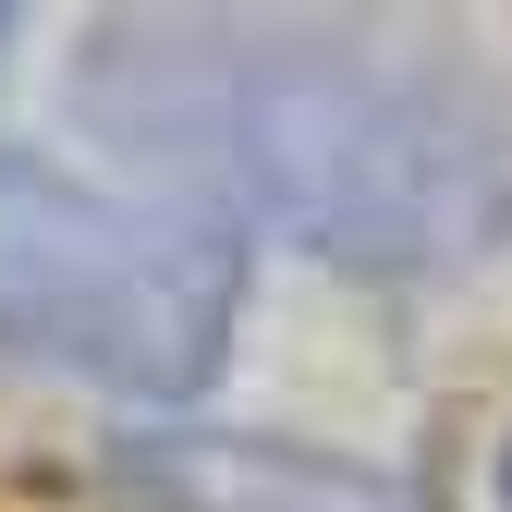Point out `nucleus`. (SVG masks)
Instances as JSON below:
<instances>
[{"mask_svg": "<svg viewBox=\"0 0 512 512\" xmlns=\"http://www.w3.org/2000/svg\"><path fill=\"white\" fill-rule=\"evenodd\" d=\"M208 171H232L256 208L330 232V256H452L488 196V122L427 110L391 61H342L330 37H196Z\"/></svg>", "mask_w": 512, "mask_h": 512, "instance_id": "1", "label": "nucleus"}, {"mask_svg": "<svg viewBox=\"0 0 512 512\" xmlns=\"http://www.w3.org/2000/svg\"><path fill=\"white\" fill-rule=\"evenodd\" d=\"M220 317H232V244L86 208L25 171L0 183V330L25 354L171 391V378H208Z\"/></svg>", "mask_w": 512, "mask_h": 512, "instance_id": "2", "label": "nucleus"}, {"mask_svg": "<svg viewBox=\"0 0 512 512\" xmlns=\"http://www.w3.org/2000/svg\"><path fill=\"white\" fill-rule=\"evenodd\" d=\"M0 37H13V13H0Z\"/></svg>", "mask_w": 512, "mask_h": 512, "instance_id": "3", "label": "nucleus"}]
</instances>
